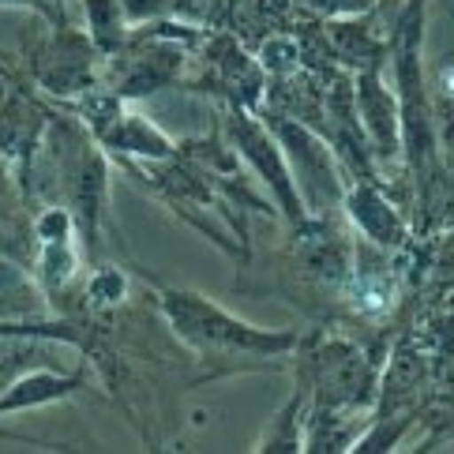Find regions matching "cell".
<instances>
[{"instance_id": "1", "label": "cell", "mask_w": 454, "mask_h": 454, "mask_svg": "<svg viewBox=\"0 0 454 454\" xmlns=\"http://www.w3.org/2000/svg\"><path fill=\"white\" fill-rule=\"evenodd\" d=\"M387 304H391V286L383 278H364L356 286V308L361 312H383Z\"/></svg>"}]
</instances>
